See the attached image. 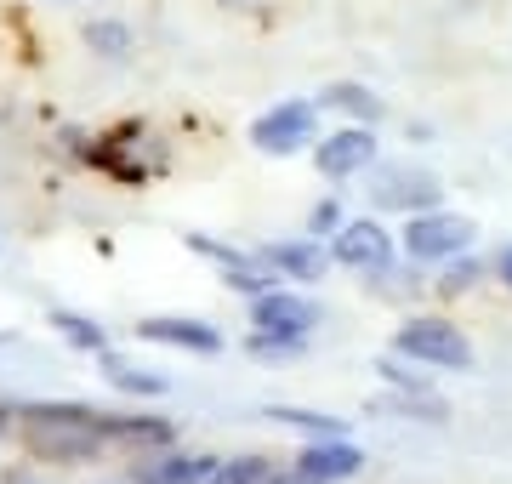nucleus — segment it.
Wrapping results in <instances>:
<instances>
[{
	"mask_svg": "<svg viewBox=\"0 0 512 484\" xmlns=\"http://www.w3.org/2000/svg\"><path fill=\"white\" fill-rule=\"evenodd\" d=\"M495 268H501V280L512 285V245H507V251H501V262H495Z\"/></svg>",
	"mask_w": 512,
	"mask_h": 484,
	"instance_id": "a878e982",
	"label": "nucleus"
},
{
	"mask_svg": "<svg viewBox=\"0 0 512 484\" xmlns=\"http://www.w3.org/2000/svg\"><path fill=\"white\" fill-rule=\"evenodd\" d=\"M268 422L302 428L308 439H336V433H342V416H319V410H296V405H268Z\"/></svg>",
	"mask_w": 512,
	"mask_h": 484,
	"instance_id": "a211bd4d",
	"label": "nucleus"
},
{
	"mask_svg": "<svg viewBox=\"0 0 512 484\" xmlns=\"http://www.w3.org/2000/svg\"><path fill=\"white\" fill-rule=\"evenodd\" d=\"M478 223L473 217H456V211H416L404 223L399 245L410 262H450V257H467Z\"/></svg>",
	"mask_w": 512,
	"mask_h": 484,
	"instance_id": "7ed1b4c3",
	"label": "nucleus"
},
{
	"mask_svg": "<svg viewBox=\"0 0 512 484\" xmlns=\"http://www.w3.org/2000/svg\"><path fill=\"white\" fill-rule=\"evenodd\" d=\"M23 433H29V450L46 456V462H92L103 450V410L86 405H29L23 410Z\"/></svg>",
	"mask_w": 512,
	"mask_h": 484,
	"instance_id": "f257e3e1",
	"label": "nucleus"
},
{
	"mask_svg": "<svg viewBox=\"0 0 512 484\" xmlns=\"http://www.w3.org/2000/svg\"><path fill=\"white\" fill-rule=\"evenodd\" d=\"M86 46H92L97 57H109V63H120V57H131V29L126 23H114V18H97V23H86Z\"/></svg>",
	"mask_w": 512,
	"mask_h": 484,
	"instance_id": "6ab92c4d",
	"label": "nucleus"
},
{
	"mask_svg": "<svg viewBox=\"0 0 512 484\" xmlns=\"http://www.w3.org/2000/svg\"><path fill=\"white\" fill-rule=\"evenodd\" d=\"M313 166L325 171V177H359V171H370L376 166V131L370 126H342V131H330V137H319L313 143Z\"/></svg>",
	"mask_w": 512,
	"mask_h": 484,
	"instance_id": "6e6552de",
	"label": "nucleus"
},
{
	"mask_svg": "<svg viewBox=\"0 0 512 484\" xmlns=\"http://www.w3.org/2000/svg\"><path fill=\"white\" fill-rule=\"evenodd\" d=\"M302 342L308 336H274V331H256L245 348H251V359H291V354H302Z\"/></svg>",
	"mask_w": 512,
	"mask_h": 484,
	"instance_id": "412c9836",
	"label": "nucleus"
},
{
	"mask_svg": "<svg viewBox=\"0 0 512 484\" xmlns=\"http://www.w3.org/2000/svg\"><path fill=\"white\" fill-rule=\"evenodd\" d=\"M376 371H382V382H393L399 393H427V376H421V371H404V365H399V354L376 359Z\"/></svg>",
	"mask_w": 512,
	"mask_h": 484,
	"instance_id": "4be33fe9",
	"label": "nucleus"
},
{
	"mask_svg": "<svg viewBox=\"0 0 512 484\" xmlns=\"http://www.w3.org/2000/svg\"><path fill=\"white\" fill-rule=\"evenodd\" d=\"M274 479V462L268 456H234V462H217L211 484H268Z\"/></svg>",
	"mask_w": 512,
	"mask_h": 484,
	"instance_id": "aec40b11",
	"label": "nucleus"
},
{
	"mask_svg": "<svg viewBox=\"0 0 512 484\" xmlns=\"http://www.w3.org/2000/svg\"><path fill=\"white\" fill-rule=\"evenodd\" d=\"M330 251L353 274H387L393 268V234L376 217H348V223L330 234Z\"/></svg>",
	"mask_w": 512,
	"mask_h": 484,
	"instance_id": "39448f33",
	"label": "nucleus"
},
{
	"mask_svg": "<svg viewBox=\"0 0 512 484\" xmlns=\"http://www.w3.org/2000/svg\"><path fill=\"white\" fill-rule=\"evenodd\" d=\"M143 342H160V348H183V354H222V331L205 325V319H171V314H154L137 325Z\"/></svg>",
	"mask_w": 512,
	"mask_h": 484,
	"instance_id": "9d476101",
	"label": "nucleus"
},
{
	"mask_svg": "<svg viewBox=\"0 0 512 484\" xmlns=\"http://www.w3.org/2000/svg\"><path fill=\"white\" fill-rule=\"evenodd\" d=\"M97 365H103V376H109V388L120 393H143V399H160L171 382H165L160 371H143V365H126L120 354H97Z\"/></svg>",
	"mask_w": 512,
	"mask_h": 484,
	"instance_id": "2eb2a0df",
	"label": "nucleus"
},
{
	"mask_svg": "<svg viewBox=\"0 0 512 484\" xmlns=\"http://www.w3.org/2000/svg\"><path fill=\"white\" fill-rule=\"evenodd\" d=\"M103 433L109 439H126V445H171L177 439L171 422H154V416H109V410H103Z\"/></svg>",
	"mask_w": 512,
	"mask_h": 484,
	"instance_id": "dca6fc26",
	"label": "nucleus"
},
{
	"mask_svg": "<svg viewBox=\"0 0 512 484\" xmlns=\"http://www.w3.org/2000/svg\"><path fill=\"white\" fill-rule=\"evenodd\" d=\"M439 177L433 171H416V166H387L382 177H376V188H370V200L382 205V211H433L439 205Z\"/></svg>",
	"mask_w": 512,
	"mask_h": 484,
	"instance_id": "1a4fd4ad",
	"label": "nucleus"
},
{
	"mask_svg": "<svg viewBox=\"0 0 512 484\" xmlns=\"http://www.w3.org/2000/svg\"><path fill=\"white\" fill-rule=\"evenodd\" d=\"M336 228H342V211H336V200H319V205L308 211V234H313V240H319V234L330 240Z\"/></svg>",
	"mask_w": 512,
	"mask_h": 484,
	"instance_id": "b1692460",
	"label": "nucleus"
},
{
	"mask_svg": "<svg viewBox=\"0 0 512 484\" xmlns=\"http://www.w3.org/2000/svg\"><path fill=\"white\" fill-rule=\"evenodd\" d=\"M296 467L313 473V479H325V484H342V479H353V473L365 467V450L348 445L342 433H336V439H308V450L296 456Z\"/></svg>",
	"mask_w": 512,
	"mask_h": 484,
	"instance_id": "f8f14e48",
	"label": "nucleus"
},
{
	"mask_svg": "<svg viewBox=\"0 0 512 484\" xmlns=\"http://www.w3.org/2000/svg\"><path fill=\"white\" fill-rule=\"evenodd\" d=\"M234 6H256V0H234Z\"/></svg>",
	"mask_w": 512,
	"mask_h": 484,
	"instance_id": "bb28decb",
	"label": "nucleus"
},
{
	"mask_svg": "<svg viewBox=\"0 0 512 484\" xmlns=\"http://www.w3.org/2000/svg\"><path fill=\"white\" fill-rule=\"evenodd\" d=\"M319 109H342V114H353L359 126H376L382 120V97L370 92V86H359V80H336V86H325V92L313 97Z\"/></svg>",
	"mask_w": 512,
	"mask_h": 484,
	"instance_id": "4468645a",
	"label": "nucleus"
},
{
	"mask_svg": "<svg viewBox=\"0 0 512 484\" xmlns=\"http://www.w3.org/2000/svg\"><path fill=\"white\" fill-rule=\"evenodd\" d=\"M52 325L63 331V342H74V348H80V354H109V331H103L97 319L69 314V308H57V314H52Z\"/></svg>",
	"mask_w": 512,
	"mask_h": 484,
	"instance_id": "f3484780",
	"label": "nucleus"
},
{
	"mask_svg": "<svg viewBox=\"0 0 512 484\" xmlns=\"http://www.w3.org/2000/svg\"><path fill=\"white\" fill-rule=\"evenodd\" d=\"M46 6H63V0H46Z\"/></svg>",
	"mask_w": 512,
	"mask_h": 484,
	"instance_id": "c756f323",
	"label": "nucleus"
},
{
	"mask_svg": "<svg viewBox=\"0 0 512 484\" xmlns=\"http://www.w3.org/2000/svg\"><path fill=\"white\" fill-rule=\"evenodd\" d=\"M268 484H325V479H313V473H302V467H285V473H274V479H268Z\"/></svg>",
	"mask_w": 512,
	"mask_h": 484,
	"instance_id": "393cba45",
	"label": "nucleus"
},
{
	"mask_svg": "<svg viewBox=\"0 0 512 484\" xmlns=\"http://www.w3.org/2000/svg\"><path fill=\"white\" fill-rule=\"evenodd\" d=\"M467 285H478V262L473 257H450V268H444V280H439V291L444 297H456V291H467Z\"/></svg>",
	"mask_w": 512,
	"mask_h": 484,
	"instance_id": "5701e85b",
	"label": "nucleus"
},
{
	"mask_svg": "<svg viewBox=\"0 0 512 484\" xmlns=\"http://www.w3.org/2000/svg\"><path fill=\"white\" fill-rule=\"evenodd\" d=\"M393 354L410 359V365H433V371H473L478 365L467 331L450 325V319H433V314L404 319L399 331H393Z\"/></svg>",
	"mask_w": 512,
	"mask_h": 484,
	"instance_id": "f03ea898",
	"label": "nucleus"
},
{
	"mask_svg": "<svg viewBox=\"0 0 512 484\" xmlns=\"http://www.w3.org/2000/svg\"><path fill=\"white\" fill-rule=\"evenodd\" d=\"M262 257L274 262L285 280L296 285H313V280H325L330 268H336V251L319 240H279V245H262Z\"/></svg>",
	"mask_w": 512,
	"mask_h": 484,
	"instance_id": "9b49d317",
	"label": "nucleus"
},
{
	"mask_svg": "<svg viewBox=\"0 0 512 484\" xmlns=\"http://www.w3.org/2000/svg\"><path fill=\"white\" fill-rule=\"evenodd\" d=\"M217 473V456H160V462H143L137 484H211Z\"/></svg>",
	"mask_w": 512,
	"mask_h": 484,
	"instance_id": "ddd939ff",
	"label": "nucleus"
},
{
	"mask_svg": "<svg viewBox=\"0 0 512 484\" xmlns=\"http://www.w3.org/2000/svg\"><path fill=\"white\" fill-rule=\"evenodd\" d=\"M313 131H319V103L291 97V103H274V109L256 120L251 143L262 154H296V149H308V143H313Z\"/></svg>",
	"mask_w": 512,
	"mask_h": 484,
	"instance_id": "20e7f679",
	"label": "nucleus"
},
{
	"mask_svg": "<svg viewBox=\"0 0 512 484\" xmlns=\"http://www.w3.org/2000/svg\"><path fill=\"white\" fill-rule=\"evenodd\" d=\"M0 120H6V103H0Z\"/></svg>",
	"mask_w": 512,
	"mask_h": 484,
	"instance_id": "c85d7f7f",
	"label": "nucleus"
},
{
	"mask_svg": "<svg viewBox=\"0 0 512 484\" xmlns=\"http://www.w3.org/2000/svg\"><path fill=\"white\" fill-rule=\"evenodd\" d=\"M319 302L302 297V291H285V285H274V291H262V297H251V325L256 331H274V336H313V325H319Z\"/></svg>",
	"mask_w": 512,
	"mask_h": 484,
	"instance_id": "0eeeda50",
	"label": "nucleus"
},
{
	"mask_svg": "<svg viewBox=\"0 0 512 484\" xmlns=\"http://www.w3.org/2000/svg\"><path fill=\"white\" fill-rule=\"evenodd\" d=\"M188 251H200V257L217 262L222 285H228V291H239V297H262V291H274L279 268L268 257H245L239 245H222V240H211V234H188Z\"/></svg>",
	"mask_w": 512,
	"mask_h": 484,
	"instance_id": "423d86ee",
	"label": "nucleus"
},
{
	"mask_svg": "<svg viewBox=\"0 0 512 484\" xmlns=\"http://www.w3.org/2000/svg\"><path fill=\"white\" fill-rule=\"evenodd\" d=\"M12 484H29V479H23V473H18V479H12Z\"/></svg>",
	"mask_w": 512,
	"mask_h": 484,
	"instance_id": "cd10ccee",
	"label": "nucleus"
}]
</instances>
